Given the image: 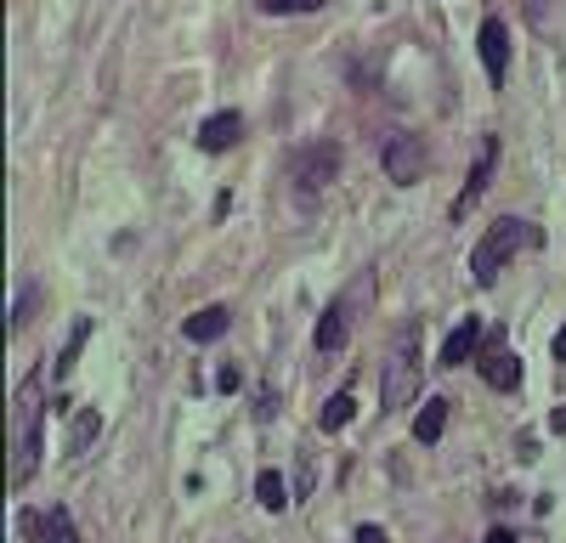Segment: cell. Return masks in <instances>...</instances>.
I'll list each match as a JSON object with an SVG mask.
<instances>
[{"mask_svg":"<svg viewBox=\"0 0 566 543\" xmlns=\"http://www.w3.org/2000/svg\"><path fill=\"white\" fill-rule=\"evenodd\" d=\"M550 430H566V407H555V414H550Z\"/></svg>","mask_w":566,"mask_h":543,"instance_id":"44dd1931","label":"cell"},{"mask_svg":"<svg viewBox=\"0 0 566 543\" xmlns=\"http://www.w3.org/2000/svg\"><path fill=\"white\" fill-rule=\"evenodd\" d=\"M380 159H385V176H391L396 187H414V182H425V170H430V148L419 142V136H408V130L385 136Z\"/></svg>","mask_w":566,"mask_h":543,"instance_id":"3957f363","label":"cell"},{"mask_svg":"<svg viewBox=\"0 0 566 543\" xmlns=\"http://www.w3.org/2000/svg\"><path fill=\"white\" fill-rule=\"evenodd\" d=\"M96 430H103V419H96L91 407H85V414H80V425H74V436H69V453H80V448H85V441H91Z\"/></svg>","mask_w":566,"mask_h":543,"instance_id":"ac0fdd59","label":"cell"},{"mask_svg":"<svg viewBox=\"0 0 566 543\" xmlns=\"http://www.w3.org/2000/svg\"><path fill=\"white\" fill-rule=\"evenodd\" d=\"M351 414H357V402L340 391V396H328L323 402V430H340V425H351Z\"/></svg>","mask_w":566,"mask_h":543,"instance_id":"2e32d148","label":"cell"},{"mask_svg":"<svg viewBox=\"0 0 566 543\" xmlns=\"http://www.w3.org/2000/svg\"><path fill=\"white\" fill-rule=\"evenodd\" d=\"M442 425H448V402H442V396L419 402V414H414V441H437Z\"/></svg>","mask_w":566,"mask_h":543,"instance_id":"4fadbf2b","label":"cell"},{"mask_svg":"<svg viewBox=\"0 0 566 543\" xmlns=\"http://www.w3.org/2000/svg\"><path fill=\"white\" fill-rule=\"evenodd\" d=\"M323 0H261V12L266 18H289V12H317Z\"/></svg>","mask_w":566,"mask_h":543,"instance_id":"e0dca14e","label":"cell"},{"mask_svg":"<svg viewBox=\"0 0 566 543\" xmlns=\"http://www.w3.org/2000/svg\"><path fill=\"white\" fill-rule=\"evenodd\" d=\"M221 334H227V305H205V312L187 317V339H198V346H205V339H221Z\"/></svg>","mask_w":566,"mask_h":543,"instance_id":"5bb4252c","label":"cell"},{"mask_svg":"<svg viewBox=\"0 0 566 543\" xmlns=\"http://www.w3.org/2000/svg\"><path fill=\"white\" fill-rule=\"evenodd\" d=\"M346 334H351V317H346V305L335 300V305H328V312L317 317V351H340Z\"/></svg>","mask_w":566,"mask_h":543,"instance_id":"7c38bea8","label":"cell"},{"mask_svg":"<svg viewBox=\"0 0 566 543\" xmlns=\"http://www.w3.org/2000/svg\"><path fill=\"white\" fill-rule=\"evenodd\" d=\"M555 357H561V362H566V328H561V334H555Z\"/></svg>","mask_w":566,"mask_h":543,"instance_id":"7402d4cb","label":"cell"},{"mask_svg":"<svg viewBox=\"0 0 566 543\" xmlns=\"http://www.w3.org/2000/svg\"><path fill=\"white\" fill-rule=\"evenodd\" d=\"M493 159H498V142H493V136H482L476 164H471V176H464V193L453 198V216H464V210H471V204L487 193V182H493Z\"/></svg>","mask_w":566,"mask_h":543,"instance_id":"52a82bcc","label":"cell"},{"mask_svg":"<svg viewBox=\"0 0 566 543\" xmlns=\"http://www.w3.org/2000/svg\"><path fill=\"white\" fill-rule=\"evenodd\" d=\"M18 407H23V436H18V464H12V487H23L35 475V453H41V380H28L18 391Z\"/></svg>","mask_w":566,"mask_h":543,"instance_id":"277c9868","label":"cell"},{"mask_svg":"<svg viewBox=\"0 0 566 543\" xmlns=\"http://www.w3.org/2000/svg\"><path fill=\"white\" fill-rule=\"evenodd\" d=\"M487 543H516V532H505V527H493V532H487Z\"/></svg>","mask_w":566,"mask_h":543,"instance_id":"ffe728a7","label":"cell"},{"mask_svg":"<svg viewBox=\"0 0 566 543\" xmlns=\"http://www.w3.org/2000/svg\"><path fill=\"white\" fill-rule=\"evenodd\" d=\"M527 238H532V227H527V221H516V216L493 221V227L482 232L476 255H471V278H476V284H493V278H498V266H505V261L527 244Z\"/></svg>","mask_w":566,"mask_h":543,"instance_id":"7a4b0ae2","label":"cell"},{"mask_svg":"<svg viewBox=\"0 0 566 543\" xmlns=\"http://www.w3.org/2000/svg\"><path fill=\"white\" fill-rule=\"evenodd\" d=\"M351 543H385V532L380 527H357V538Z\"/></svg>","mask_w":566,"mask_h":543,"instance_id":"d6986e66","label":"cell"},{"mask_svg":"<svg viewBox=\"0 0 566 543\" xmlns=\"http://www.w3.org/2000/svg\"><path fill=\"white\" fill-rule=\"evenodd\" d=\"M255 498H261V509H284V504H289L284 475H278V470H261V475H255Z\"/></svg>","mask_w":566,"mask_h":543,"instance_id":"9a60e30c","label":"cell"},{"mask_svg":"<svg viewBox=\"0 0 566 543\" xmlns=\"http://www.w3.org/2000/svg\"><path fill=\"white\" fill-rule=\"evenodd\" d=\"M18 532L28 543H80L69 509H18Z\"/></svg>","mask_w":566,"mask_h":543,"instance_id":"8992f818","label":"cell"},{"mask_svg":"<svg viewBox=\"0 0 566 543\" xmlns=\"http://www.w3.org/2000/svg\"><path fill=\"white\" fill-rule=\"evenodd\" d=\"M289 176H294V187H301L307 198L323 193L328 182L340 176V148H335V142H312V148H301V153H294V164H289Z\"/></svg>","mask_w":566,"mask_h":543,"instance_id":"5b68a950","label":"cell"},{"mask_svg":"<svg viewBox=\"0 0 566 543\" xmlns=\"http://www.w3.org/2000/svg\"><path fill=\"white\" fill-rule=\"evenodd\" d=\"M419 323H403L396 328V346L385 357V373H380V396H385V414H396V407H408L419 396Z\"/></svg>","mask_w":566,"mask_h":543,"instance_id":"6da1fadb","label":"cell"},{"mask_svg":"<svg viewBox=\"0 0 566 543\" xmlns=\"http://www.w3.org/2000/svg\"><path fill=\"white\" fill-rule=\"evenodd\" d=\"M482 346V317H459V328L442 339V351H437V362L442 368H459V362H471V351Z\"/></svg>","mask_w":566,"mask_h":543,"instance_id":"9c48e42d","label":"cell"},{"mask_svg":"<svg viewBox=\"0 0 566 543\" xmlns=\"http://www.w3.org/2000/svg\"><path fill=\"white\" fill-rule=\"evenodd\" d=\"M239 136H244V119H239V114H210L205 125H198V148H205V153H227Z\"/></svg>","mask_w":566,"mask_h":543,"instance_id":"8fae6325","label":"cell"},{"mask_svg":"<svg viewBox=\"0 0 566 543\" xmlns=\"http://www.w3.org/2000/svg\"><path fill=\"white\" fill-rule=\"evenodd\" d=\"M482 62H487V80L505 85V68H510V28L498 23V18L482 23Z\"/></svg>","mask_w":566,"mask_h":543,"instance_id":"ba28073f","label":"cell"},{"mask_svg":"<svg viewBox=\"0 0 566 543\" xmlns=\"http://www.w3.org/2000/svg\"><path fill=\"white\" fill-rule=\"evenodd\" d=\"M482 380H487L493 391H516V385H521V362H516V351H505V346L493 339L487 357H482Z\"/></svg>","mask_w":566,"mask_h":543,"instance_id":"30bf717a","label":"cell"}]
</instances>
